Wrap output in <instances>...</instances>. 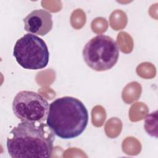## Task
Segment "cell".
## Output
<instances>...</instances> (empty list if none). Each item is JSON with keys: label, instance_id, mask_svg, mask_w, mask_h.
I'll return each instance as SVG.
<instances>
[{"label": "cell", "instance_id": "obj_1", "mask_svg": "<svg viewBox=\"0 0 158 158\" xmlns=\"http://www.w3.org/2000/svg\"><path fill=\"white\" fill-rule=\"evenodd\" d=\"M54 135L46 123L21 122L7 137L8 153L12 158L50 157Z\"/></svg>", "mask_w": 158, "mask_h": 158}, {"label": "cell", "instance_id": "obj_3", "mask_svg": "<svg viewBox=\"0 0 158 158\" xmlns=\"http://www.w3.org/2000/svg\"><path fill=\"white\" fill-rule=\"evenodd\" d=\"M86 65L98 72L112 69L117 62L119 48L117 42L110 36L98 35L89 40L82 51Z\"/></svg>", "mask_w": 158, "mask_h": 158}, {"label": "cell", "instance_id": "obj_7", "mask_svg": "<svg viewBox=\"0 0 158 158\" xmlns=\"http://www.w3.org/2000/svg\"><path fill=\"white\" fill-rule=\"evenodd\" d=\"M145 131L151 136L157 138V111L148 114L144 120Z\"/></svg>", "mask_w": 158, "mask_h": 158}, {"label": "cell", "instance_id": "obj_6", "mask_svg": "<svg viewBox=\"0 0 158 158\" xmlns=\"http://www.w3.org/2000/svg\"><path fill=\"white\" fill-rule=\"evenodd\" d=\"M23 22L25 30L35 35H46L53 26L52 15L44 9L31 11L23 19Z\"/></svg>", "mask_w": 158, "mask_h": 158}, {"label": "cell", "instance_id": "obj_5", "mask_svg": "<svg viewBox=\"0 0 158 158\" xmlns=\"http://www.w3.org/2000/svg\"><path fill=\"white\" fill-rule=\"evenodd\" d=\"M49 104L39 93L21 91L14 98L12 110L21 122H44L47 118Z\"/></svg>", "mask_w": 158, "mask_h": 158}, {"label": "cell", "instance_id": "obj_4", "mask_svg": "<svg viewBox=\"0 0 158 158\" xmlns=\"http://www.w3.org/2000/svg\"><path fill=\"white\" fill-rule=\"evenodd\" d=\"M13 56L22 67L29 70L44 69L49 60V52L44 41L31 33L24 35L16 41Z\"/></svg>", "mask_w": 158, "mask_h": 158}, {"label": "cell", "instance_id": "obj_2", "mask_svg": "<svg viewBox=\"0 0 158 158\" xmlns=\"http://www.w3.org/2000/svg\"><path fill=\"white\" fill-rule=\"evenodd\" d=\"M88 118V110L81 101L72 96H64L49 104L46 121L55 135L69 139L84 131Z\"/></svg>", "mask_w": 158, "mask_h": 158}]
</instances>
